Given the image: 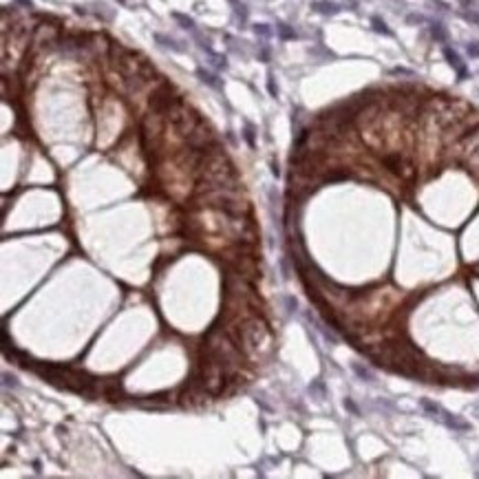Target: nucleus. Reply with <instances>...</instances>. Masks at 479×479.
<instances>
[{
    "label": "nucleus",
    "mask_w": 479,
    "mask_h": 479,
    "mask_svg": "<svg viewBox=\"0 0 479 479\" xmlns=\"http://www.w3.org/2000/svg\"><path fill=\"white\" fill-rule=\"evenodd\" d=\"M197 75H199V80L203 82V84H208V86H214V88H219V77L212 75L210 71H205V69H197Z\"/></svg>",
    "instance_id": "423d86ee"
},
{
    "label": "nucleus",
    "mask_w": 479,
    "mask_h": 479,
    "mask_svg": "<svg viewBox=\"0 0 479 479\" xmlns=\"http://www.w3.org/2000/svg\"><path fill=\"white\" fill-rule=\"evenodd\" d=\"M353 371L358 373V376L362 378V380H373V376H371V371H367L365 367H360V365H353Z\"/></svg>",
    "instance_id": "9b49d317"
},
{
    "label": "nucleus",
    "mask_w": 479,
    "mask_h": 479,
    "mask_svg": "<svg viewBox=\"0 0 479 479\" xmlns=\"http://www.w3.org/2000/svg\"><path fill=\"white\" fill-rule=\"evenodd\" d=\"M466 51H468L470 58H479V42H468L466 44Z\"/></svg>",
    "instance_id": "f8f14e48"
},
{
    "label": "nucleus",
    "mask_w": 479,
    "mask_h": 479,
    "mask_svg": "<svg viewBox=\"0 0 479 479\" xmlns=\"http://www.w3.org/2000/svg\"><path fill=\"white\" fill-rule=\"evenodd\" d=\"M442 422L446 424L448 428H453V431H468L470 424L466 420H461V417L457 415H450L448 411H444V415H442Z\"/></svg>",
    "instance_id": "f03ea898"
},
{
    "label": "nucleus",
    "mask_w": 479,
    "mask_h": 479,
    "mask_svg": "<svg viewBox=\"0 0 479 479\" xmlns=\"http://www.w3.org/2000/svg\"><path fill=\"white\" fill-rule=\"evenodd\" d=\"M420 406H422V409H424V411H426V413L431 415V417H435V420H442L444 409H442V406H437L435 402H431V400H422V402H420Z\"/></svg>",
    "instance_id": "7ed1b4c3"
},
{
    "label": "nucleus",
    "mask_w": 479,
    "mask_h": 479,
    "mask_svg": "<svg viewBox=\"0 0 479 479\" xmlns=\"http://www.w3.org/2000/svg\"><path fill=\"white\" fill-rule=\"evenodd\" d=\"M175 18L179 20V25L183 27V29H194V22L188 18V16H183V14H175Z\"/></svg>",
    "instance_id": "9d476101"
},
{
    "label": "nucleus",
    "mask_w": 479,
    "mask_h": 479,
    "mask_svg": "<svg viewBox=\"0 0 479 479\" xmlns=\"http://www.w3.org/2000/svg\"><path fill=\"white\" fill-rule=\"evenodd\" d=\"M371 25H373V29H376L378 33H387V36H391V29H389V27L384 25L378 16H376V18H371Z\"/></svg>",
    "instance_id": "1a4fd4ad"
},
{
    "label": "nucleus",
    "mask_w": 479,
    "mask_h": 479,
    "mask_svg": "<svg viewBox=\"0 0 479 479\" xmlns=\"http://www.w3.org/2000/svg\"><path fill=\"white\" fill-rule=\"evenodd\" d=\"M431 31H433V38H435V40H439V42L446 40V29H444L439 22H433V25H431Z\"/></svg>",
    "instance_id": "0eeeda50"
},
{
    "label": "nucleus",
    "mask_w": 479,
    "mask_h": 479,
    "mask_svg": "<svg viewBox=\"0 0 479 479\" xmlns=\"http://www.w3.org/2000/svg\"><path fill=\"white\" fill-rule=\"evenodd\" d=\"M155 40H157L159 47H164V49H172V51H183V47L181 44H177L172 38L168 36H161V33H155Z\"/></svg>",
    "instance_id": "39448f33"
},
{
    "label": "nucleus",
    "mask_w": 479,
    "mask_h": 479,
    "mask_svg": "<svg viewBox=\"0 0 479 479\" xmlns=\"http://www.w3.org/2000/svg\"><path fill=\"white\" fill-rule=\"evenodd\" d=\"M444 55H446V60H448V64H450V66H453V69H455V71H457V75L461 77V80H464V77H466V75H468V71H466V64H464V62H461V58H459V55H457V53H455V51H453V49H450V47H444Z\"/></svg>",
    "instance_id": "f257e3e1"
},
{
    "label": "nucleus",
    "mask_w": 479,
    "mask_h": 479,
    "mask_svg": "<svg viewBox=\"0 0 479 479\" xmlns=\"http://www.w3.org/2000/svg\"><path fill=\"white\" fill-rule=\"evenodd\" d=\"M344 406H347V409H349V411H353V413H355V415H358V409H355V404L351 402V400H347V402H344Z\"/></svg>",
    "instance_id": "dca6fc26"
},
{
    "label": "nucleus",
    "mask_w": 479,
    "mask_h": 479,
    "mask_svg": "<svg viewBox=\"0 0 479 479\" xmlns=\"http://www.w3.org/2000/svg\"><path fill=\"white\" fill-rule=\"evenodd\" d=\"M314 9L320 11V14H338L340 5L331 3V0H318V3H314Z\"/></svg>",
    "instance_id": "20e7f679"
},
{
    "label": "nucleus",
    "mask_w": 479,
    "mask_h": 479,
    "mask_svg": "<svg viewBox=\"0 0 479 479\" xmlns=\"http://www.w3.org/2000/svg\"><path fill=\"white\" fill-rule=\"evenodd\" d=\"M267 86H270V95H272V97H278V88L274 86V77H272V75L267 77Z\"/></svg>",
    "instance_id": "4468645a"
},
{
    "label": "nucleus",
    "mask_w": 479,
    "mask_h": 479,
    "mask_svg": "<svg viewBox=\"0 0 479 479\" xmlns=\"http://www.w3.org/2000/svg\"><path fill=\"white\" fill-rule=\"evenodd\" d=\"M245 139H248V144L250 146H254V133H252V126H245Z\"/></svg>",
    "instance_id": "2eb2a0df"
},
{
    "label": "nucleus",
    "mask_w": 479,
    "mask_h": 479,
    "mask_svg": "<svg viewBox=\"0 0 479 479\" xmlns=\"http://www.w3.org/2000/svg\"><path fill=\"white\" fill-rule=\"evenodd\" d=\"M254 31H256V33H261L263 38H270V36H272V29H270L267 25H256V27H254Z\"/></svg>",
    "instance_id": "ddd939ff"
},
{
    "label": "nucleus",
    "mask_w": 479,
    "mask_h": 479,
    "mask_svg": "<svg viewBox=\"0 0 479 479\" xmlns=\"http://www.w3.org/2000/svg\"><path fill=\"white\" fill-rule=\"evenodd\" d=\"M276 31L281 33V38H283V40H294V38H296V31H294V29H289L287 25H276Z\"/></svg>",
    "instance_id": "6e6552de"
}]
</instances>
